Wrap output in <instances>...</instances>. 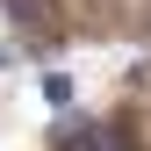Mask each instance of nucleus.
<instances>
[{
  "instance_id": "1",
  "label": "nucleus",
  "mask_w": 151,
  "mask_h": 151,
  "mask_svg": "<svg viewBox=\"0 0 151 151\" xmlns=\"http://www.w3.org/2000/svg\"><path fill=\"white\" fill-rule=\"evenodd\" d=\"M0 7H7V22L22 29L36 50H58L65 43V7L58 0H0Z\"/></svg>"
},
{
  "instance_id": "2",
  "label": "nucleus",
  "mask_w": 151,
  "mask_h": 151,
  "mask_svg": "<svg viewBox=\"0 0 151 151\" xmlns=\"http://www.w3.org/2000/svg\"><path fill=\"white\" fill-rule=\"evenodd\" d=\"M58 144H65V151H129L122 129H101V122H65Z\"/></svg>"
},
{
  "instance_id": "3",
  "label": "nucleus",
  "mask_w": 151,
  "mask_h": 151,
  "mask_svg": "<svg viewBox=\"0 0 151 151\" xmlns=\"http://www.w3.org/2000/svg\"><path fill=\"white\" fill-rule=\"evenodd\" d=\"M43 101H50V108H72V79H65V72H50V79H43Z\"/></svg>"
}]
</instances>
